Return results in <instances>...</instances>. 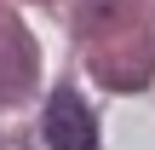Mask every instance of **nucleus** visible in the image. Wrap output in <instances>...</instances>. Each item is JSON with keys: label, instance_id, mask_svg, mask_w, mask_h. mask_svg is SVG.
Returning a JSON list of instances; mask_svg holds the SVG:
<instances>
[{"label": "nucleus", "instance_id": "f257e3e1", "mask_svg": "<svg viewBox=\"0 0 155 150\" xmlns=\"http://www.w3.org/2000/svg\"><path fill=\"white\" fill-rule=\"evenodd\" d=\"M46 145L52 150H92V116L69 87H58L46 98Z\"/></svg>", "mask_w": 155, "mask_h": 150}]
</instances>
